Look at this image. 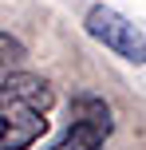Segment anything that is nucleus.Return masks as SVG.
<instances>
[{
  "label": "nucleus",
  "instance_id": "nucleus-3",
  "mask_svg": "<svg viewBox=\"0 0 146 150\" xmlns=\"http://www.w3.org/2000/svg\"><path fill=\"white\" fill-rule=\"evenodd\" d=\"M111 134H115V119L111 107L99 95H79L71 103V122L51 150H107Z\"/></svg>",
  "mask_w": 146,
  "mask_h": 150
},
{
  "label": "nucleus",
  "instance_id": "nucleus-1",
  "mask_svg": "<svg viewBox=\"0 0 146 150\" xmlns=\"http://www.w3.org/2000/svg\"><path fill=\"white\" fill-rule=\"evenodd\" d=\"M55 87L39 71H12L0 79V150H32L51 127Z\"/></svg>",
  "mask_w": 146,
  "mask_h": 150
},
{
  "label": "nucleus",
  "instance_id": "nucleus-4",
  "mask_svg": "<svg viewBox=\"0 0 146 150\" xmlns=\"http://www.w3.org/2000/svg\"><path fill=\"white\" fill-rule=\"evenodd\" d=\"M24 59H28V47H24L12 32L0 28V79H4V75H12V71H20Z\"/></svg>",
  "mask_w": 146,
  "mask_h": 150
},
{
  "label": "nucleus",
  "instance_id": "nucleus-2",
  "mask_svg": "<svg viewBox=\"0 0 146 150\" xmlns=\"http://www.w3.org/2000/svg\"><path fill=\"white\" fill-rule=\"evenodd\" d=\"M83 32L95 44H103L111 55L146 67V28H138L130 16L115 12V8H107V4H91L87 16H83Z\"/></svg>",
  "mask_w": 146,
  "mask_h": 150
}]
</instances>
